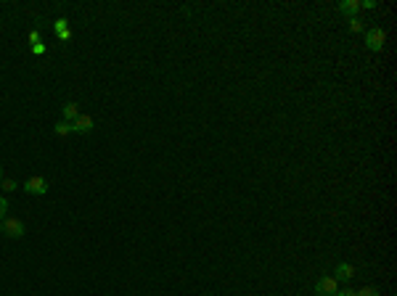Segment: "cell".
Masks as SVG:
<instances>
[{
    "label": "cell",
    "instance_id": "obj_21",
    "mask_svg": "<svg viewBox=\"0 0 397 296\" xmlns=\"http://www.w3.org/2000/svg\"><path fill=\"white\" fill-rule=\"evenodd\" d=\"M379 296H381V293H379Z\"/></svg>",
    "mask_w": 397,
    "mask_h": 296
},
{
    "label": "cell",
    "instance_id": "obj_11",
    "mask_svg": "<svg viewBox=\"0 0 397 296\" xmlns=\"http://www.w3.org/2000/svg\"><path fill=\"white\" fill-rule=\"evenodd\" d=\"M349 32H355V34L363 32V21H360V16H352V19H349Z\"/></svg>",
    "mask_w": 397,
    "mask_h": 296
},
{
    "label": "cell",
    "instance_id": "obj_13",
    "mask_svg": "<svg viewBox=\"0 0 397 296\" xmlns=\"http://www.w3.org/2000/svg\"><path fill=\"white\" fill-rule=\"evenodd\" d=\"M355 296H379V291L373 288V286H366V288H360V291H355Z\"/></svg>",
    "mask_w": 397,
    "mask_h": 296
},
{
    "label": "cell",
    "instance_id": "obj_16",
    "mask_svg": "<svg viewBox=\"0 0 397 296\" xmlns=\"http://www.w3.org/2000/svg\"><path fill=\"white\" fill-rule=\"evenodd\" d=\"M29 43H32V45H37V43H40V32H37V29H32V32H29Z\"/></svg>",
    "mask_w": 397,
    "mask_h": 296
},
{
    "label": "cell",
    "instance_id": "obj_5",
    "mask_svg": "<svg viewBox=\"0 0 397 296\" xmlns=\"http://www.w3.org/2000/svg\"><path fill=\"white\" fill-rule=\"evenodd\" d=\"M53 32H56V37L61 40V43H69L72 40V29H69V19L66 16H58L53 21Z\"/></svg>",
    "mask_w": 397,
    "mask_h": 296
},
{
    "label": "cell",
    "instance_id": "obj_20",
    "mask_svg": "<svg viewBox=\"0 0 397 296\" xmlns=\"http://www.w3.org/2000/svg\"><path fill=\"white\" fill-rule=\"evenodd\" d=\"M0 233H3V228H0Z\"/></svg>",
    "mask_w": 397,
    "mask_h": 296
},
{
    "label": "cell",
    "instance_id": "obj_10",
    "mask_svg": "<svg viewBox=\"0 0 397 296\" xmlns=\"http://www.w3.org/2000/svg\"><path fill=\"white\" fill-rule=\"evenodd\" d=\"M53 130H56V135H61V138H66V135H72V133H74V130H72V122H64V119H61V122H56Z\"/></svg>",
    "mask_w": 397,
    "mask_h": 296
},
{
    "label": "cell",
    "instance_id": "obj_1",
    "mask_svg": "<svg viewBox=\"0 0 397 296\" xmlns=\"http://www.w3.org/2000/svg\"><path fill=\"white\" fill-rule=\"evenodd\" d=\"M21 191L29 193V196H45V193H48V180H45L43 175H32V177H27V180H24Z\"/></svg>",
    "mask_w": 397,
    "mask_h": 296
},
{
    "label": "cell",
    "instance_id": "obj_3",
    "mask_svg": "<svg viewBox=\"0 0 397 296\" xmlns=\"http://www.w3.org/2000/svg\"><path fill=\"white\" fill-rule=\"evenodd\" d=\"M384 40H387V32H384L381 27H371L366 32V45H368L373 53H379L384 48Z\"/></svg>",
    "mask_w": 397,
    "mask_h": 296
},
{
    "label": "cell",
    "instance_id": "obj_7",
    "mask_svg": "<svg viewBox=\"0 0 397 296\" xmlns=\"http://www.w3.org/2000/svg\"><path fill=\"white\" fill-rule=\"evenodd\" d=\"M61 114H64V122H74L77 116H80V106H77L74 101H66V103L61 106Z\"/></svg>",
    "mask_w": 397,
    "mask_h": 296
},
{
    "label": "cell",
    "instance_id": "obj_18",
    "mask_svg": "<svg viewBox=\"0 0 397 296\" xmlns=\"http://www.w3.org/2000/svg\"><path fill=\"white\" fill-rule=\"evenodd\" d=\"M336 296H355V291H349V288H344V291H336Z\"/></svg>",
    "mask_w": 397,
    "mask_h": 296
},
{
    "label": "cell",
    "instance_id": "obj_19",
    "mask_svg": "<svg viewBox=\"0 0 397 296\" xmlns=\"http://www.w3.org/2000/svg\"><path fill=\"white\" fill-rule=\"evenodd\" d=\"M0 180H3V167H0Z\"/></svg>",
    "mask_w": 397,
    "mask_h": 296
},
{
    "label": "cell",
    "instance_id": "obj_9",
    "mask_svg": "<svg viewBox=\"0 0 397 296\" xmlns=\"http://www.w3.org/2000/svg\"><path fill=\"white\" fill-rule=\"evenodd\" d=\"M336 275H339L342 280H352L355 278V267L347 265V262H339V265H336Z\"/></svg>",
    "mask_w": 397,
    "mask_h": 296
},
{
    "label": "cell",
    "instance_id": "obj_17",
    "mask_svg": "<svg viewBox=\"0 0 397 296\" xmlns=\"http://www.w3.org/2000/svg\"><path fill=\"white\" fill-rule=\"evenodd\" d=\"M360 8H368V11H371V8H376V3H373V0H363V3H360Z\"/></svg>",
    "mask_w": 397,
    "mask_h": 296
},
{
    "label": "cell",
    "instance_id": "obj_2",
    "mask_svg": "<svg viewBox=\"0 0 397 296\" xmlns=\"http://www.w3.org/2000/svg\"><path fill=\"white\" fill-rule=\"evenodd\" d=\"M0 228H3V235H8V238H21V235L27 233L24 222L16 220V217H6L3 222H0Z\"/></svg>",
    "mask_w": 397,
    "mask_h": 296
},
{
    "label": "cell",
    "instance_id": "obj_8",
    "mask_svg": "<svg viewBox=\"0 0 397 296\" xmlns=\"http://www.w3.org/2000/svg\"><path fill=\"white\" fill-rule=\"evenodd\" d=\"M339 11H342V14H347L349 19L358 16V11H360V0H342V3H339Z\"/></svg>",
    "mask_w": 397,
    "mask_h": 296
},
{
    "label": "cell",
    "instance_id": "obj_12",
    "mask_svg": "<svg viewBox=\"0 0 397 296\" xmlns=\"http://www.w3.org/2000/svg\"><path fill=\"white\" fill-rule=\"evenodd\" d=\"M0 185H3V191H8V193L19 188V185H16V180H11V177H3V180H0Z\"/></svg>",
    "mask_w": 397,
    "mask_h": 296
},
{
    "label": "cell",
    "instance_id": "obj_15",
    "mask_svg": "<svg viewBox=\"0 0 397 296\" xmlns=\"http://www.w3.org/2000/svg\"><path fill=\"white\" fill-rule=\"evenodd\" d=\"M45 51H48V48H45V43H37V45H32V53H34V56H43Z\"/></svg>",
    "mask_w": 397,
    "mask_h": 296
},
{
    "label": "cell",
    "instance_id": "obj_14",
    "mask_svg": "<svg viewBox=\"0 0 397 296\" xmlns=\"http://www.w3.org/2000/svg\"><path fill=\"white\" fill-rule=\"evenodd\" d=\"M6 212H8V201H6L3 196H0V222H3V220L8 217V215H6Z\"/></svg>",
    "mask_w": 397,
    "mask_h": 296
},
{
    "label": "cell",
    "instance_id": "obj_4",
    "mask_svg": "<svg viewBox=\"0 0 397 296\" xmlns=\"http://www.w3.org/2000/svg\"><path fill=\"white\" fill-rule=\"evenodd\" d=\"M336 291H339V280H336L334 275H326V278H321L318 283H315V293L318 296H336Z\"/></svg>",
    "mask_w": 397,
    "mask_h": 296
},
{
    "label": "cell",
    "instance_id": "obj_6",
    "mask_svg": "<svg viewBox=\"0 0 397 296\" xmlns=\"http://www.w3.org/2000/svg\"><path fill=\"white\" fill-rule=\"evenodd\" d=\"M93 127H96V124H93V116L90 114H80L77 119L72 122V130H74V133H83V135H90Z\"/></svg>",
    "mask_w": 397,
    "mask_h": 296
}]
</instances>
